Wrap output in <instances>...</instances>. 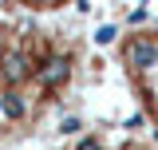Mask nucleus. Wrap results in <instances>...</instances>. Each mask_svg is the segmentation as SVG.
<instances>
[{"label":"nucleus","instance_id":"obj_1","mask_svg":"<svg viewBox=\"0 0 158 150\" xmlns=\"http://www.w3.org/2000/svg\"><path fill=\"white\" fill-rule=\"evenodd\" d=\"M115 71L142 119L158 131V20H138L115 40Z\"/></svg>","mask_w":158,"mask_h":150},{"label":"nucleus","instance_id":"obj_2","mask_svg":"<svg viewBox=\"0 0 158 150\" xmlns=\"http://www.w3.org/2000/svg\"><path fill=\"white\" fill-rule=\"evenodd\" d=\"M52 150H158V138H142L131 131H83Z\"/></svg>","mask_w":158,"mask_h":150}]
</instances>
